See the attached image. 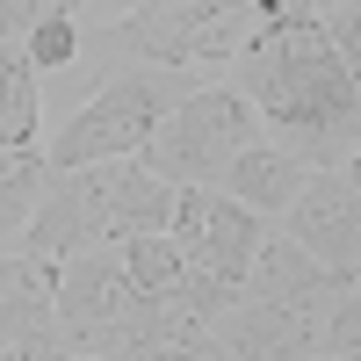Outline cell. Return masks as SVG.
<instances>
[{"mask_svg":"<svg viewBox=\"0 0 361 361\" xmlns=\"http://www.w3.org/2000/svg\"><path fill=\"white\" fill-rule=\"evenodd\" d=\"M231 94L253 109V123L275 130V152L347 166L361 130V87L354 66L325 37V8H296L289 22H260L238 51Z\"/></svg>","mask_w":361,"mask_h":361,"instance_id":"6da1fadb","label":"cell"},{"mask_svg":"<svg viewBox=\"0 0 361 361\" xmlns=\"http://www.w3.org/2000/svg\"><path fill=\"white\" fill-rule=\"evenodd\" d=\"M246 145H260L253 109L238 102L231 87H195V94H180L159 116V130L145 137L137 166L152 180H166V188H217L224 166L246 152Z\"/></svg>","mask_w":361,"mask_h":361,"instance_id":"7a4b0ae2","label":"cell"},{"mask_svg":"<svg viewBox=\"0 0 361 361\" xmlns=\"http://www.w3.org/2000/svg\"><path fill=\"white\" fill-rule=\"evenodd\" d=\"M173 80L166 73H130V80H109L94 102H87L66 130L51 137L44 166L51 173H80V166H116V159H137L145 137L159 130V116L173 109Z\"/></svg>","mask_w":361,"mask_h":361,"instance_id":"3957f363","label":"cell"},{"mask_svg":"<svg viewBox=\"0 0 361 361\" xmlns=\"http://www.w3.org/2000/svg\"><path fill=\"white\" fill-rule=\"evenodd\" d=\"M253 37V8L238 0H166V8H137L123 15L116 44L137 51L152 73H173V66H217V58H238Z\"/></svg>","mask_w":361,"mask_h":361,"instance_id":"277c9868","label":"cell"},{"mask_svg":"<svg viewBox=\"0 0 361 361\" xmlns=\"http://www.w3.org/2000/svg\"><path fill=\"white\" fill-rule=\"evenodd\" d=\"M209 333H217V347L231 361H318V354H354L361 311H354V296H340L333 318L275 311V304H231Z\"/></svg>","mask_w":361,"mask_h":361,"instance_id":"5b68a950","label":"cell"},{"mask_svg":"<svg viewBox=\"0 0 361 361\" xmlns=\"http://www.w3.org/2000/svg\"><path fill=\"white\" fill-rule=\"evenodd\" d=\"M282 217H289V246L304 260H318L340 289H354V275H361L354 267L361 260V173H354V159L347 166H311Z\"/></svg>","mask_w":361,"mask_h":361,"instance_id":"8992f818","label":"cell"},{"mask_svg":"<svg viewBox=\"0 0 361 361\" xmlns=\"http://www.w3.org/2000/svg\"><path fill=\"white\" fill-rule=\"evenodd\" d=\"M0 354L22 361H66L58 347V318H51V267L0 253Z\"/></svg>","mask_w":361,"mask_h":361,"instance_id":"52a82bcc","label":"cell"},{"mask_svg":"<svg viewBox=\"0 0 361 361\" xmlns=\"http://www.w3.org/2000/svg\"><path fill=\"white\" fill-rule=\"evenodd\" d=\"M354 289H340L318 260H304L289 238H267L253 253L246 282H238V304H275V311H311V318H333V304Z\"/></svg>","mask_w":361,"mask_h":361,"instance_id":"ba28073f","label":"cell"},{"mask_svg":"<svg viewBox=\"0 0 361 361\" xmlns=\"http://www.w3.org/2000/svg\"><path fill=\"white\" fill-rule=\"evenodd\" d=\"M94 361H231L217 347V333H209L202 318L188 311H145L137 325H123Z\"/></svg>","mask_w":361,"mask_h":361,"instance_id":"9c48e42d","label":"cell"},{"mask_svg":"<svg viewBox=\"0 0 361 361\" xmlns=\"http://www.w3.org/2000/svg\"><path fill=\"white\" fill-rule=\"evenodd\" d=\"M304 159H289V152H275V145H246L231 166H224V202H238V209H253V217L267 224L275 209H289L296 202V188H304Z\"/></svg>","mask_w":361,"mask_h":361,"instance_id":"30bf717a","label":"cell"},{"mask_svg":"<svg viewBox=\"0 0 361 361\" xmlns=\"http://www.w3.org/2000/svg\"><path fill=\"white\" fill-rule=\"evenodd\" d=\"M44 180H51L44 152H0V253L22 246V231L44 202Z\"/></svg>","mask_w":361,"mask_h":361,"instance_id":"8fae6325","label":"cell"},{"mask_svg":"<svg viewBox=\"0 0 361 361\" xmlns=\"http://www.w3.org/2000/svg\"><path fill=\"white\" fill-rule=\"evenodd\" d=\"M37 66L0 51V152H37Z\"/></svg>","mask_w":361,"mask_h":361,"instance_id":"7c38bea8","label":"cell"},{"mask_svg":"<svg viewBox=\"0 0 361 361\" xmlns=\"http://www.w3.org/2000/svg\"><path fill=\"white\" fill-rule=\"evenodd\" d=\"M73 51H80V29H73V15L66 8H44L37 15V29H29V66H73Z\"/></svg>","mask_w":361,"mask_h":361,"instance_id":"4fadbf2b","label":"cell"},{"mask_svg":"<svg viewBox=\"0 0 361 361\" xmlns=\"http://www.w3.org/2000/svg\"><path fill=\"white\" fill-rule=\"evenodd\" d=\"M37 15L44 8H0V37H8V29H37Z\"/></svg>","mask_w":361,"mask_h":361,"instance_id":"5bb4252c","label":"cell"},{"mask_svg":"<svg viewBox=\"0 0 361 361\" xmlns=\"http://www.w3.org/2000/svg\"><path fill=\"white\" fill-rule=\"evenodd\" d=\"M318 361H354V354H318Z\"/></svg>","mask_w":361,"mask_h":361,"instance_id":"9a60e30c","label":"cell"},{"mask_svg":"<svg viewBox=\"0 0 361 361\" xmlns=\"http://www.w3.org/2000/svg\"><path fill=\"white\" fill-rule=\"evenodd\" d=\"M0 361H22V354H0Z\"/></svg>","mask_w":361,"mask_h":361,"instance_id":"2e32d148","label":"cell"},{"mask_svg":"<svg viewBox=\"0 0 361 361\" xmlns=\"http://www.w3.org/2000/svg\"><path fill=\"white\" fill-rule=\"evenodd\" d=\"M73 361H87V354H73Z\"/></svg>","mask_w":361,"mask_h":361,"instance_id":"e0dca14e","label":"cell"}]
</instances>
